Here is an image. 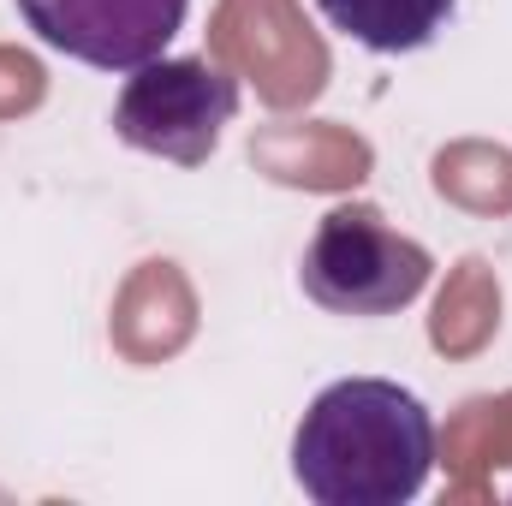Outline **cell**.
Returning a JSON list of instances; mask_svg holds the SVG:
<instances>
[{
    "label": "cell",
    "instance_id": "5",
    "mask_svg": "<svg viewBox=\"0 0 512 506\" xmlns=\"http://www.w3.org/2000/svg\"><path fill=\"white\" fill-rule=\"evenodd\" d=\"M453 6L459 0H316V12L370 54H417V48H429L447 30Z\"/></svg>",
    "mask_w": 512,
    "mask_h": 506
},
{
    "label": "cell",
    "instance_id": "3",
    "mask_svg": "<svg viewBox=\"0 0 512 506\" xmlns=\"http://www.w3.org/2000/svg\"><path fill=\"white\" fill-rule=\"evenodd\" d=\"M239 114V78L203 54L137 66L114 102V137L137 155H161L173 167H203L221 149V131Z\"/></svg>",
    "mask_w": 512,
    "mask_h": 506
},
{
    "label": "cell",
    "instance_id": "2",
    "mask_svg": "<svg viewBox=\"0 0 512 506\" xmlns=\"http://www.w3.org/2000/svg\"><path fill=\"white\" fill-rule=\"evenodd\" d=\"M429 274H435V256L411 233L387 227L382 209L370 203L328 209L298 262L304 298L322 304L328 316H399L405 304H417Z\"/></svg>",
    "mask_w": 512,
    "mask_h": 506
},
{
    "label": "cell",
    "instance_id": "1",
    "mask_svg": "<svg viewBox=\"0 0 512 506\" xmlns=\"http://www.w3.org/2000/svg\"><path fill=\"white\" fill-rule=\"evenodd\" d=\"M429 471L435 417L387 376L328 381L292 429V483L316 506H405Z\"/></svg>",
    "mask_w": 512,
    "mask_h": 506
},
{
    "label": "cell",
    "instance_id": "4",
    "mask_svg": "<svg viewBox=\"0 0 512 506\" xmlns=\"http://www.w3.org/2000/svg\"><path fill=\"white\" fill-rule=\"evenodd\" d=\"M24 30L96 72H137L185 30L191 0H12Z\"/></svg>",
    "mask_w": 512,
    "mask_h": 506
}]
</instances>
